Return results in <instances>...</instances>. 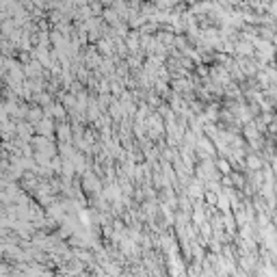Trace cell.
Masks as SVG:
<instances>
[{
    "label": "cell",
    "instance_id": "1",
    "mask_svg": "<svg viewBox=\"0 0 277 277\" xmlns=\"http://www.w3.org/2000/svg\"><path fill=\"white\" fill-rule=\"evenodd\" d=\"M35 132L37 134H44V137H50V139H54L56 137V124H54V117H48L46 115L44 119L35 126Z\"/></svg>",
    "mask_w": 277,
    "mask_h": 277
},
{
    "label": "cell",
    "instance_id": "3",
    "mask_svg": "<svg viewBox=\"0 0 277 277\" xmlns=\"http://www.w3.org/2000/svg\"><path fill=\"white\" fill-rule=\"evenodd\" d=\"M56 139L63 141V143H70V141H74V130H72L70 124H65V122L56 124Z\"/></svg>",
    "mask_w": 277,
    "mask_h": 277
},
{
    "label": "cell",
    "instance_id": "2",
    "mask_svg": "<svg viewBox=\"0 0 277 277\" xmlns=\"http://www.w3.org/2000/svg\"><path fill=\"white\" fill-rule=\"evenodd\" d=\"M264 167V160H262V151H252V154L245 156V171L253 174V171H260Z\"/></svg>",
    "mask_w": 277,
    "mask_h": 277
}]
</instances>
